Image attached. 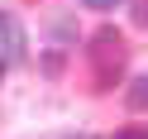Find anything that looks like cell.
Masks as SVG:
<instances>
[{"mask_svg": "<svg viewBox=\"0 0 148 139\" xmlns=\"http://www.w3.org/2000/svg\"><path fill=\"white\" fill-rule=\"evenodd\" d=\"M124 101H129V110H148V72H143V77H134V82H129Z\"/></svg>", "mask_w": 148, "mask_h": 139, "instance_id": "obj_3", "label": "cell"}, {"mask_svg": "<svg viewBox=\"0 0 148 139\" xmlns=\"http://www.w3.org/2000/svg\"><path fill=\"white\" fill-rule=\"evenodd\" d=\"M86 10H115V5H124V0H81Z\"/></svg>", "mask_w": 148, "mask_h": 139, "instance_id": "obj_6", "label": "cell"}, {"mask_svg": "<svg viewBox=\"0 0 148 139\" xmlns=\"http://www.w3.org/2000/svg\"><path fill=\"white\" fill-rule=\"evenodd\" d=\"M86 62H91V82L96 91H115L124 82V67H129V43L115 24H100L91 34V48H86Z\"/></svg>", "mask_w": 148, "mask_h": 139, "instance_id": "obj_1", "label": "cell"}, {"mask_svg": "<svg viewBox=\"0 0 148 139\" xmlns=\"http://www.w3.org/2000/svg\"><path fill=\"white\" fill-rule=\"evenodd\" d=\"M129 5H134V10H129V15H134V24H138V29H148V0H129Z\"/></svg>", "mask_w": 148, "mask_h": 139, "instance_id": "obj_4", "label": "cell"}, {"mask_svg": "<svg viewBox=\"0 0 148 139\" xmlns=\"http://www.w3.org/2000/svg\"><path fill=\"white\" fill-rule=\"evenodd\" d=\"M24 48H29V39H24V24L14 19V15H0V67H14V62H24Z\"/></svg>", "mask_w": 148, "mask_h": 139, "instance_id": "obj_2", "label": "cell"}, {"mask_svg": "<svg viewBox=\"0 0 148 139\" xmlns=\"http://www.w3.org/2000/svg\"><path fill=\"white\" fill-rule=\"evenodd\" d=\"M77 139H91V134H77Z\"/></svg>", "mask_w": 148, "mask_h": 139, "instance_id": "obj_7", "label": "cell"}, {"mask_svg": "<svg viewBox=\"0 0 148 139\" xmlns=\"http://www.w3.org/2000/svg\"><path fill=\"white\" fill-rule=\"evenodd\" d=\"M115 139H148V129H143V125H124Z\"/></svg>", "mask_w": 148, "mask_h": 139, "instance_id": "obj_5", "label": "cell"}, {"mask_svg": "<svg viewBox=\"0 0 148 139\" xmlns=\"http://www.w3.org/2000/svg\"><path fill=\"white\" fill-rule=\"evenodd\" d=\"M0 72H5V67H0Z\"/></svg>", "mask_w": 148, "mask_h": 139, "instance_id": "obj_8", "label": "cell"}]
</instances>
